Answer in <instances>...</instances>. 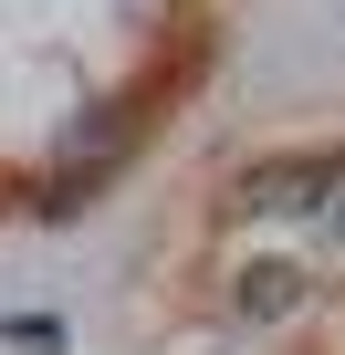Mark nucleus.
I'll return each mask as SVG.
<instances>
[{"label": "nucleus", "mask_w": 345, "mask_h": 355, "mask_svg": "<svg viewBox=\"0 0 345 355\" xmlns=\"http://www.w3.org/2000/svg\"><path fill=\"white\" fill-rule=\"evenodd\" d=\"M293 293H303V272H293V261L241 272V313H262V324H272V313H293Z\"/></svg>", "instance_id": "f03ea898"}, {"label": "nucleus", "mask_w": 345, "mask_h": 355, "mask_svg": "<svg viewBox=\"0 0 345 355\" xmlns=\"http://www.w3.org/2000/svg\"><path fill=\"white\" fill-rule=\"evenodd\" d=\"M335 178H345L335 157H272V167H251V178H241V199H230V209H251V220L324 209V199H335Z\"/></svg>", "instance_id": "f257e3e1"}]
</instances>
